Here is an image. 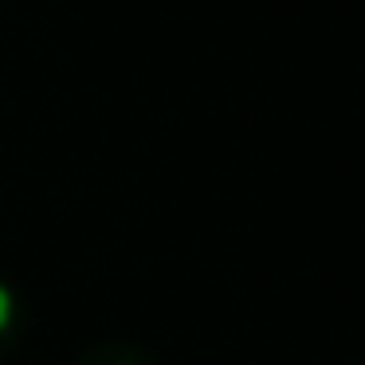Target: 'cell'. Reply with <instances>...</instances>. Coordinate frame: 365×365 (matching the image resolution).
<instances>
[{
  "label": "cell",
  "mask_w": 365,
  "mask_h": 365,
  "mask_svg": "<svg viewBox=\"0 0 365 365\" xmlns=\"http://www.w3.org/2000/svg\"><path fill=\"white\" fill-rule=\"evenodd\" d=\"M75 365H158V361H153V354H145L142 346H130V341H106V346L87 349Z\"/></svg>",
  "instance_id": "1"
},
{
  "label": "cell",
  "mask_w": 365,
  "mask_h": 365,
  "mask_svg": "<svg viewBox=\"0 0 365 365\" xmlns=\"http://www.w3.org/2000/svg\"><path fill=\"white\" fill-rule=\"evenodd\" d=\"M20 322H24V310H20V299L9 283H0V357L9 354L20 338Z\"/></svg>",
  "instance_id": "2"
}]
</instances>
